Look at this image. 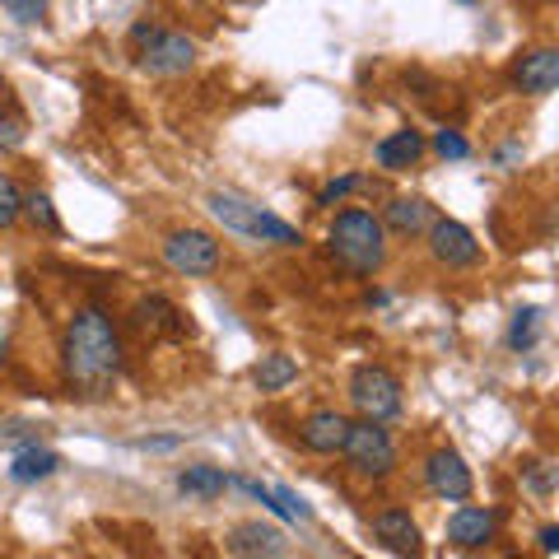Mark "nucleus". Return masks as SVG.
I'll list each match as a JSON object with an SVG mask.
<instances>
[{
	"label": "nucleus",
	"mask_w": 559,
	"mask_h": 559,
	"mask_svg": "<svg viewBox=\"0 0 559 559\" xmlns=\"http://www.w3.org/2000/svg\"><path fill=\"white\" fill-rule=\"evenodd\" d=\"M61 373L70 392L80 396H108L112 378L121 373V336L103 308H80L66 322L61 336Z\"/></svg>",
	"instance_id": "nucleus-1"
},
{
	"label": "nucleus",
	"mask_w": 559,
	"mask_h": 559,
	"mask_svg": "<svg viewBox=\"0 0 559 559\" xmlns=\"http://www.w3.org/2000/svg\"><path fill=\"white\" fill-rule=\"evenodd\" d=\"M326 248L355 275H378L388 261V229L373 210H341L326 229Z\"/></svg>",
	"instance_id": "nucleus-2"
},
{
	"label": "nucleus",
	"mask_w": 559,
	"mask_h": 559,
	"mask_svg": "<svg viewBox=\"0 0 559 559\" xmlns=\"http://www.w3.org/2000/svg\"><path fill=\"white\" fill-rule=\"evenodd\" d=\"M205 205H210V215H215L229 234H242L252 242H271V248H299V242H304V234L294 229L289 219L271 215V210H261L257 201L238 197V191H210Z\"/></svg>",
	"instance_id": "nucleus-3"
},
{
	"label": "nucleus",
	"mask_w": 559,
	"mask_h": 559,
	"mask_svg": "<svg viewBox=\"0 0 559 559\" xmlns=\"http://www.w3.org/2000/svg\"><path fill=\"white\" fill-rule=\"evenodd\" d=\"M341 457L364 480H388L396 471V443H392V433L382 429V419H355L345 433Z\"/></svg>",
	"instance_id": "nucleus-4"
},
{
	"label": "nucleus",
	"mask_w": 559,
	"mask_h": 559,
	"mask_svg": "<svg viewBox=\"0 0 559 559\" xmlns=\"http://www.w3.org/2000/svg\"><path fill=\"white\" fill-rule=\"evenodd\" d=\"M349 406L359 411V419H396L401 406H406V396H401V378L392 369H382V364H359L355 373H349Z\"/></svg>",
	"instance_id": "nucleus-5"
},
{
	"label": "nucleus",
	"mask_w": 559,
	"mask_h": 559,
	"mask_svg": "<svg viewBox=\"0 0 559 559\" xmlns=\"http://www.w3.org/2000/svg\"><path fill=\"white\" fill-rule=\"evenodd\" d=\"M164 266L187 280H205L219 271V242L205 229H173L164 238Z\"/></svg>",
	"instance_id": "nucleus-6"
},
{
	"label": "nucleus",
	"mask_w": 559,
	"mask_h": 559,
	"mask_svg": "<svg viewBox=\"0 0 559 559\" xmlns=\"http://www.w3.org/2000/svg\"><path fill=\"white\" fill-rule=\"evenodd\" d=\"M197 66V43L187 33H173V28H154L145 43H140V70L154 80H178Z\"/></svg>",
	"instance_id": "nucleus-7"
},
{
	"label": "nucleus",
	"mask_w": 559,
	"mask_h": 559,
	"mask_svg": "<svg viewBox=\"0 0 559 559\" xmlns=\"http://www.w3.org/2000/svg\"><path fill=\"white\" fill-rule=\"evenodd\" d=\"M425 485L429 495H439L448 503H462L476 495V476H471V466L462 462L457 448H433L425 457Z\"/></svg>",
	"instance_id": "nucleus-8"
},
{
	"label": "nucleus",
	"mask_w": 559,
	"mask_h": 559,
	"mask_svg": "<svg viewBox=\"0 0 559 559\" xmlns=\"http://www.w3.org/2000/svg\"><path fill=\"white\" fill-rule=\"evenodd\" d=\"M425 238H429V257L439 261V266H448V271H466V266H476L480 261V242L462 219H439L433 215Z\"/></svg>",
	"instance_id": "nucleus-9"
},
{
	"label": "nucleus",
	"mask_w": 559,
	"mask_h": 559,
	"mask_svg": "<svg viewBox=\"0 0 559 559\" xmlns=\"http://www.w3.org/2000/svg\"><path fill=\"white\" fill-rule=\"evenodd\" d=\"M513 90L527 98H546L559 90V47H527L509 70Z\"/></svg>",
	"instance_id": "nucleus-10"
},
{
	"label": "nucleus",
	"mask_w": 559,
	"mask_h": 559,
	"mask_svg": "<svg viewBox=\"0 0 559 559\" xmlns=\"http://www.w3.org/2000/svg\"><path fill=\"white\" fill-rule=\"evenodd\" d=\"M349 425H355V419H349L345 411L322 406V411H312L304 425H299V443H304L308 452H318V457H336V452L345 448Z\"/></svg>",
	"instance_id": "nucleus-11"
},
{
	"label": "nucleus",
	"mask_w": 559,
	"mask_h": 559,
	"mask_svg": "<svg viewBox=\"0 0 559 559\" xmlns=\"http://www.w3.org/2000/svg\"><path fill=\"white\" fill-rule=\"evenodd\" d=\"M495 532H499V513L480 509V503H466V499H462V509L448 518V540L457 550H485L489 540H495Z\"/></svg>",
	"instance_id": "nucleus-12"
},
{
	"label": "nucleus",
	"mask_w": 559,
	"mask_h": 559,
	"mask_svg": "<svg viewBox=\"0 0 559 559\" xmlns=\"http://www.w3.org/2000/svg\"><path fill=\"white\" fill-rule=\"evenodd\" d=\"M433 224V205L425 197H392L382 210V229L396 238H425Z\"/></svg>",
	"instance_id": "nucleus-13"
},
{
	"label": "nucleus",
	"mask_w": 559,
	"mask_h": 559,
	"mask_svg": "<svg viewBox=\"0 0 559 559\" xmlns=\"http://www.w3.org/2000/svg\"><path fill=\"white\" fill-rule=\"evenodd\" d=\"M425 150H429L425 135H419L415 127H401L388 140H378L373 159H378V168H388V173H411L419 159H425Z\"/></svg>",
	"instance_id": "nucleus-14"
},
{
	"label": "nucleus",
	"mask_w": 559,
	"mask_h": 559,
	"mask_svg": "<svg viewBox=\"0 0 559 559\" xmlns=\"http://www.w3.org/2000/svg\"><path fill=\"white\" fill-rule=\"evenodd\" d=\"M373 536L392 555H419V527H415V518L406 509H382L373 518Z\"/></svg>",
	"instance_id": "nucleus-15"
},
{
	"label": "nucleus",
	"mask_w": 559,
	"mask_h": 559,
	"mask_svg": "<svg viewBox=\"0 0 559 559\" xmlns=\"http://www.w3.org/2000/svg\"><path fill=\"white\" fill-rule=\"evenodd\" d=\"M131 322H135V331H145V336H182V312L173 308L164 294H150V299H140L131 308Z\"/></svg>",
	"instance_id": "nucleus-16"
},
{
	"label": "nucleus",
	"mask_w": 559,
	"mask_h": 559,
	"mask_svg": "<svg viewBox=\"0 0 559 559\" xmlns=\"http://www.w3.org/2000/svg\"><path fill=\"white\" fill-rule=\"evenodd\" d=\"M229 550L234 555H285V532L280 527H261V522H242V527H234L229 536Z\"/></svg>",
	"instance_id": "nucleus-17"
},
{
	"label": "nucleus",
	"mask_w": 559,
	"mask_h": 559,
	"mask_svg": "<svg viewBox=\"0 0 559 559\" xmlns=\"http://www.w3.org/2000/svg\"><path fill=\"white\" fill-rule=\"evenodd\" d=\"M61 471V452H51V448H24L20 457L10 462V476L20 480V485H38V480H47V476H57Z\"/></svg>",
	"instance_id": "nucleus-18"
},
{
	"label": "nucleus",
	"mask_w": 559,
	"mask_h": 559,
	"mask_svg": "<svg viewBox=\"0 0 559 559\" xmlns=\"http://www.w3.org/2000/svg\"><path fill=\"white\" fill-rule=\"evenodd\" d=\"M294 378H299V359H294V355H280V349H275V355H261V364L252 369L257 392H266V396H271V392H285Z\"/></svg>",
	"instance_id": "nucleus-19"
},
{
	"label": "nucleus",
	"mask_w": 559,
	"mask_h": 559,
	"mask_svg": "<svg viewBox=\"0 0 559 559\" xmlns=\"http://www.w3.org/2000/svg\"><path fill=\"white\" fill-rule=\"evenodd\" d=\"M178 489L187 499H219L224 489H229V476H224L219 466H182L178 471Z\"/></svg>",
	"instance_id": "nucleus-20"
},
{
	"label": "nucleus",
	"mask_w": 559,
	"mask_h": 559,
	"mask_svg": "<svg viewBox=\"0 0 559 559\" xmlns=\"http://www.w3.org/2000/svg\"><path fill=\"white\" fill-rule=\"evenodd\" d=\"M536 341H540V308H518L513 312V326H509V349L527 355Z\"/></svg>",
	"instance_id": "nucleus-21"
},
{
	"label": "nucleus",
	"mask_w": 559,
	"mask_h": 559,
	"mask_svg": "<svg viewBox=\"0 0 559 559\" xmlns=\"http://www.w3.org/2000/svg\"><path fill=\"white\" fill-rule=\"evenodd\" d=\"M24 215H28L33 229H43V234H57V229H61L57 205H51L47 191H28V197H24Z\"/></svg>",
	"instance_id": "nucleus-22"
},
{
	"label": "nucleus",
	"mask_w": 559,
	"mask_h": 559,
	"mask_svg": "<svg viewBox=\"0 0 559 559\" xmlns=\"http://www.w3.org/2000/svg\"><path fill=\"white\" fill-rule=\"evenodd\" d=\"M20 215H24V191L10 173H0V229H14Z\"/></svg>",
	"instance_id": "nucleus-23"
},
{
	"label": "nucleus",
	"mask_w": 559,
	"mask_h": 559,
	"mask_svg": "<svg viewBox=\"0 0 559 559\" xmlns=\"http://www.w3.org/2000/svg\"><path fill=\"white\" fill-rule=\"evenodd\" d=\"M359 187H364L359 173H345V178H331V182L318 191V205H336V201H345L349 191H359Z\"/></svg>",
	"instance_id": "nucleus-24"
},
{
	"label": "nucleus",
	"mask_w": 559,
	"mask_h": 559,
	"mask_svg": "<svg viewBox=\"0 0 559 559\" xmlns=\"http://www.w3.org/2000/svg\"><path fill=\"white\" fill-rule=\"evenodd\" d=\"M0 5L10 10L14 24H38L43 14H47V0H0Z\"/></svg>",
	"instance_id": "nucleus-25"
},
{
	"label": "nucleus",
	"mask_w": 559,
	"mask_h": 559,
	"mask_svg": "<svg viewBox=\"0 0 559 559\" xmlns=\"http://www.w3.org/2000/svg\"><path fill=\"white\" fill-rule=\"evenodd\" d=\"M433 150H439L443 159H466V154H471V145L462 140V131H439V135H433Z\"/></svg>",
	"instance_id": "nucleus-26"
},
{
	"label": "nucleus",
	"mask_w": 559,
	"mask_h": 559,
	"mask_svg": "<svg viewBox=\"0 0 559 559\" xmlns=\"http://www.w3.org/2000/svg\"><path fill=\"white\" fill-rule=\"evenodd\" d=\"M0 145H5V150L24 145V121L20 117H0Z\"/></svg>",
	"instance_id": "nucleus-27"
},
{
	"label": "nucleus",
	"mask_w": 559,
	"mask_h": 559,
	"mask_svg": "<svg viewBox=\"0 0 559 559\" xmlns=\"http://www.w3.org/2000/svg\"><path fill=\"white\" fill-rule=\"evenodd\" d=\"M536 546L546 550V555H559V527H540V536H536Z\"/></svg>",
	"instance_id": "nucleus-28"
},
{
	"label": "nucleus",
	"mask_w": 559,
	"mask_h": 559,
	"mask_svg": "<svg viewBox=\"0 0 559 559\" xmlns=\"http://www.w3.org/2000/svg\"><path fill=\"white\" fill-rule=\"evenodd\" d=\"M527 485L536 489V495H546V489H550V476H540V462H532V476H527Z\"/></svg>",
	"instance_id": "nucleus-29"
},
{
	"label": "nucleus",
	"mask_w": 559,
	"mask_h": 559,
	"mask_svg": "<svg viewBox=\"0 0 559 559\" xmlns=\"http://www.w3.org/2000/svg\"><path fill=\"white\" fill-rule=\"evenodd\" d=\"M140 448H154V452H168V448H178V439H140Z\"/></svg>",
	"instance_id": "nucleus-30"
},
{
	"label": "nucleus",
	"mask_w": 559,
	"mask_h": 559,
	"mask_svg": "<svg viewBox=\"0 0 559 559\" xmlns=\"http://www.w3.org/2000/svg\"><path fill=\"white\" fill-rule=\"evenodd\" d=\"M5 359H10V331L0 326V369H5Z\"/></svg>",
	"instance_id": "nucleus-31"
},
{
	"label": "nucleus",
	"mask_w": 559,
	"mask_h": 559,
	"mask_svg": "<svg viewBox=\"0 0 559 559\" xmlns=\"http://www.w3.org/2000/svg\"><path fill=\"white\" fill-rule=\"evenodd\" d=\"M457 5H476V0H457Z\"/></svg>",
	"instance_id": "nucleus-32"
}]
</instances>
